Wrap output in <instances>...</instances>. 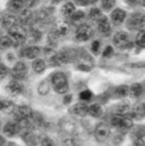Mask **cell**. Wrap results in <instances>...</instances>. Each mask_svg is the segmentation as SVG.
I'll return each instance as SVG.
<instances>
[{
  "instance_id": "obj_1",
  "label": "cell",
  "mask_w": 145,
  "mask_h": 146,
  "mask_svg": "<svg viewBox=\"0 0 145 146\" xmlns=\"http://www.w3.org/2000/svg\"><path fill=\"white\" fill-rule=\"evenodd\" d=\"M51 82H52V86L54 89L55 92L58 93H66L69 89V84H68V80H67V76L63 74V72H54L52 75V78H51Z\"/></svg>"
},
{
  "instance_id": "obj_2",
  "label": "cell",
  "mask_w": 145,
  "mask_h": 146,
  "mask_svg": "<svg viewBox=\"0 0 145 146\" xmlns=\"http://www.w3.org/2000/svg\"><path fill=\"white\" fill-rule=\"evenodd\" d=\"M8 36L12 38L14 44H21L27 38V32L23 29V27H20L17 24V25H15V27H13L12 29L8 30Z\"/></svg>"
},
{
  "instance_id": "obj_3",
  "label": "cell",
  "mask_w": 145,
  "mask_h": 146,
  "mask_svg": "<svg viewBox=\"0 0 145 146\" xmlns=\"http://www.w3.org/2000/svg\"><path fill=\"white\" fill-rule=\"evenodd\" d=\"M112 125L119 129H130L132 127V121L131 119L127 117L126 115L121 114H115L112 117Z\"/></svg>"
},
{
  "instance_id": "obj_4",
  "label": "cell",
  "mask_w": 145,
  "mask_h": 146,
  "mask_svg": "<svg viewBox=\"0 0 145 146\" xmlns=\"http://www.w3.org/2000/svg\"><path fill=\"white\" fill-rule=\"evenodd\" d=\"M110 135H111V130H110V127H108L106 123L97 124V127L94 129V136H96V139L98 141H100V143L106 141L108 138H110Z\"/></svg>"
},
{
  "instance_id": "obj_5",
  "label": "cell",
  "mask_w": 145,
  "mask_h": 146,
  "mask_svg": "<svg viewBox=\"0 0 145 146\" xmlns=\"http://www.w3.org/2000/svg\"><path fill=\"white\" fill-rule=\"evenodd\" d=\"M28 74V67L24 62L19 61L14 64V67L12 68V76L14 77V80H23Z\"/></svg>"
},
{
  "instance_id": "obj_6",
  "label": "cell",
  "mask_w": 145,
  "mask_h": 146,
  "mask_svg": "<svg viewBox=\"0 0 145 146\" xmlns=\"http://www.w3.org/2000/svg\"><path fill=\"white\" fill-rule=\"evenodd\" d=\"M113 42L114 45L119 48H126L130 45V38H129V35L124 31H119L114 35L113 37Z\"/></svg>"
},
{
  "instance_id": "obj_7",
  "label": "cell",
  "mask_w": 145,
  "mask_h": 146,
  "mask_svg": "<svg viewBox=\"0 0 145 146\" xmlns=\"http://www.w3.org/2000/svg\"><path fill=\"white\" fill-rule=\"evenodd\" d=\"M92 36V29L86 25V24H81L78 25L77 30H76V33H75V37L77 40L80 42H86L91 38Z\"/></svg>"
},
{
  "instance_id": "obj_8",
  "label": "cell",
  "mask_w": 145,
  "mask_h": 146,
  "mask_svg": "<svg viewBox=\"0 0 145 146\" xmlns=\"http://www.w3.org/2000/svg\"><path fill=\"white\" fill-rule=\"evenodd\" d=\"M17 23H19V20L13 14H5L1 17V24H3V27L6 28V29H8V30L12 29L13 27L17 25Z\"/></svg>"
},
{
  "instance_id": "obj_9",
  "label": "cell",
  "mask_w": 145,
  "mask_h": 146,
  "mask_svg": "<svg viewBox=\"0 0 145 146\" xmlns=\"http://www.w3.org/2000/svg\"><path fill=\"white\" fill-rule=\"evenodd\" d=\"M32 109L29 106H19L15 109V115L17 119H31L32 117Z\"/></svg>"
},
{
  "instance_id": "obj_10",
  "label": "cell",
  "mask_w": 145,
  "mask_h": 146,
  "mask_svg": "<svg viewBox=\"0 0 145 146\" xmlns=\"http://www.w3.org/2000/svg\"><path fill=\"white\" fill-rule=\"evenodd\" d=\"M98 30L100 33H102L104 36H107L108 33L111 32V23L108 21V19L106 16H101L98 21Z\"/></svg>"
},
{
  "instance_id": "obj_11",
  "label": "cell",
  "mask_w": 145,
  "mask_h": 146,
  "mask_svg": "<svg viewBox=\"0 0 145 146\" xmlns=\"http://www.w3.org/2000/svg\"><path fill=\"white\" fill-rule=\"evenodd\" d=\"M126 16H127V14H126V12L123 11V9H121V8H116V9H114L113 12H112V14H111V20H112V22L114 23V24H121L124 20H126Z\"/></svg>"
},
{
  "instance_id": "obj_12",
  "label": "cell",
  "mask_w": 145,
  "mask_h": 146,
  "mask_svg": "<svg viewBox=\"0 0 145 146\" xmlns=\"http://www.w3.org/2000/svg\"><path fill=\"white\" fill-rule=\"evenodd\" d=\"M7 90L14 94V96H19L23 92V85L19 80H14L12 82H9V84L7 85Z\"/></svg>"
},
{
  "instance_id": "obj_13",
  "label": "cell",
  "mask_w": 145,
  "mask_h": 146,
  "mask_svg": "<svg viewBox=\"0 0 145 146\" xmlns=\"http://www.w3.org/2000/svg\"><path fill=\"white\" fill-rule=\"evenodd\" d=\"M19 131H20V127H19L17 123H14V122H8V123H6V125L4 127V132H5V135H7L8 137L15 136Z\"/></svg>"
},
{
  "instance_id": "obj_14",
  "label": "cell",
  "mask_w": 145,
  "mask_h": 146,
  "mask_svg": "<svg viewBox=\"0 0 145 146\" xmlns=\"http://www.w3.org/2000/svg\"><path fill=\"white\" fill-rule=\"evenodd\" d=\"M39 54H41V48L38 46H29L23 51V55L28 59H36Z\"/></svg>"
},
{
  "instance_id": "obj_15",
  "label": "cell",
  "mask_w": 145,
  "mask_h": 146,
  "mask_svg": "<svg viewBox=\"0 0 145 146\" xmlns=\"http://www.w3.org/2000/svg\"><path fill=\"white\" fill-rule=\"evenodd\" d=\"M88 109H89V107L85 104H76L72 106L71 112L77 116H85L88 114Z\"/></svg>"
},
{
  "instance_id": "obj_16",
  "label": "cell",
  "mask_w": 145,
  "mask_h": 146,
  "mask_svg": "<svg viewBox=\"0 0 145 146\" xmlns=\"http://www.w3.org/2000/svg\"><path fill=\"white\" fill-rule=\"evenodd\" d=\"M25 0H9L7 4V8L11 12H19L24 6Z\"/></svg>"
},
{
  "instance_id": "obj_17",
  "label": "cell",
  "mask_w": 145,
  "mask_h": 146,
  "mask_svg": "<svg viewBox=\"0 0 145 146\" xmlns=\"http://www.w3.org/2000/svg\"><path fill=\"white\" fill-rule=\"evenodd\" d=\"M76 12V8H75V5L72 4L71 1H68L63 5V7L61 8V13L63 16L66 17H70L72 14H74Z\"/></svg>"
},
{
  "instance_id": "obj_18",
  "label": "cell",
  "mask_w": 145,
  "mask_h": 146,
  "mask_svg": "<svg viewBox=\"0 0 145 146\" xmlns=\"http://www.w3.org/2000/svg\"><path fill=\"white\" fill-rule=\"evenodd\" d=\"M102 113H104V109H102V107H101L100 105H98V104L91 105V106L89 107V109H88V114H90V115L93 116V117H100V116L102 115Z\"/></svg>"
},
{
  "instance_id": "obj_19",
  "label": "cell",
  "mask_w": 145,
  "mask_h": 146,
  "mask_svg": "<svg viewBox=\"0 0 145 146\" xmlns=\"http://www.w3.org/2000/svg\"><path fill=\"white\" fill-rule=\"evenodd\" d=\"M32 69L35 72H37V74H41V72H43L45 69H46V63L44 60L42 59H36L33 60L32 62Z\"/></svg>"
},
{
  "instance_id": "obj_20",
  "label": "cell",
  "mask_w": 145,
  "mask_h": 146,
  "mask_svg": "<svg viewBox=\"0 0 145 146\" xmlns=\"http://www.w3.org/2000/svg\"><path fill=\"white\" fill-rule=\"evenodd\" d=\"M132 116L135 119H138V120H140V119H143L145 116V106L143 104H138V105H136L134 107V109H132Z\"/></svg>"
},
{
  "instance_id": "obj_21",
  "label": "cell",
  "mask_w": 145,
  "mask_h": 146,
  "mask_svg": "<svg viewBox=\"0 0 145 146\" xmlns=\"http://www.w3.org/2000/svg\"><path fill=\"white\" fill-rule=\"evenodd\" d=\"M143 86H142V84L140 83H135V84H132L130 88H129V93H130V96L131 97H134V98H138V97H140V94L143 93Z\"/></svg>"
},
{
  "instance_id": "obj_22",
  "label": "cell",
  "mask_w": 145,
  "mask_h": 146,
  "mask_svg": "<svg viewBox=\"0 0 145 146\" xmlns=\"http://www.w3.org/2000/svg\"><path fill=\"white\" fill-rule=\"evenodd\" d=\"M19 21H20L23 25L29 24V23L32 21V13H31L29 9H24V11L21 13V15H20Z\"/></svg>"
},
{
  "instance_id": "obj_23",
  "label": "cell",
  "mask_w": 145,
  "mask_h": 146,
  "mask_svg": "<svg viewBox=\"0 0 145 146\" xmlns=\"http://www.w3.org/2000/svg\"><path fill=\"white\" fill-rule=\"evenodd\" d=\"M13 45H14V43L9 36H3V37L0 38V48L1 50H7V48L12 47Z\"/></svg>"
},
{
  "instance_id": "obj_24",
  "label": "cell",
  "mask_w": 145,
  "mask_h": 146,
  "mask_svg": "<svg viewBox=\"0 0 145 146\" xmlns=\"http://www.w3.org/2000/svg\"><path fill=\"white\" fill-rule=\"evenodd\" d=\"M115 94L119 98H124L129 94V88L127 85H120L119 88L115 89Z\"/></svg>"
},
{
  "instance_id": "obj_25",
  "label": "cell",
  "mask_w": 145,
  "mask_h": 146,
  "mask_svg": "<svg viewBox=\"0 0 145 146\" xmlns=\"http://www.w3.org/2000/svg\"><path fill=\"white\" fill-rule=\"evenodd\" d=\"M131 136L135 137L137 140L142 139L145 136V129H144V127H137V128H135L134 131L131 132Z\"/></svg>"
},
{
  "instance_id": "obj_26",
  "label": "cell",
  "mask_w": 145,
  "mask_h": 146,
  "mask_svg": "<svg viewBox=\"0 0 145 146\" xmlns=\"http://www.w3.org/2000/svg\"><path fill=\"white\" fill-rule=\"evenodd\" d=\"M68 30H69V28H68V25H67L66 23H60V24L57 27V29H55L54 32H55L58 36H65V35H67Z\"/></svg>"
},
{
  "instance_id": "obj_27",
  "label": "cell",
  "mask_w": 145,
  "mask_h": 146,
  "mask_svg": "<svg viewBox=\"0 0 145 146\" xmlns=\"http://www.w3.org/2000/svg\"><path fill=\"white\" fill-rule=\"evenodd\" d=\"M84 13L83 12H80V11H76L74 14H72L71 16H70V19H71V21L74 22V23H80L81 21H83V19H84Z\"/></svg>"
},
{
  "instance_id": "obj_28",
  "label": "cell",
  "mask_w": 145,
  "mask_h": 146,
  "mask_svg": "<svg viewBox=\"0 0 145 146\" xmlns=\"http://www.w3.org/2000/svg\"><path fill=\"white\" fill-rule=\"evenodd\" d=\"M136 43H137L138 46H140V47H145V30H142V31L137 35Z\"/></svg>"
},
{
  "instance_id": "obj_29",
  "label": "cell",
  "mask_w": 145,
  "mask_h": 146,
  "mask_svg": "<svg viewBox=\"0 0 145 146\" xmlns=\"http://www.w3.org/2000/svg\"><path fill=\"white\" fill-rule=\"evenodd\" d=\"M115 0H101V7L105 11H110L114 7Z\"/></svg>"
},
{
  "instance_id": "obj_30",
  "label": "cell",
  "mask_w": 145,
  "mask_h": 146,
  "mask_svg": "<svg viewBox=\"0 0 145 146\" xmlns=\"http://www.w3.org/2000/svg\"><path fill=\"white\" fill-rule=\"evenodd\" d=\"M128 111H129V105H127V104H122V105H120V106H118L116 107V114H121V115H126L127 113H128Z\"/></svg>"
},
{
  "instance_id": "obj_31",
  "label": "cell",
  "mask_w": 145,
  "mask_h": 146,
  "mask_svg": "<svg viewBox=\"0 0 145 146\" xmlns=\"http://www.w3.org/2000/svg\"><path fill=\"white\" fill-rule=\"evenodd\" d=\"M89 16H90V19L93 20V21H98V20L101 17V13H100V11H99L98 8H93V9L90 11Z\"/></svg>"
},
{
  "instance_id": "obj_32",
  "label": "cell",
  "mask_w": 145,
  "mask_h": 146,
  "mask_svg": "<svg viewBox=\"0 0 145 146\" xmlns=\"http://www.w3.org/2000/svg\"><path fill=\"white\" fill-rule=\"evenodd\" d=\"M91 97H92V92L91 91H89V90H84V91H82L81 93H80V98L82 99V100H90L91 99Z\"/></svg>"
},
{
  "instance_id": "obj_33",
  "label": "cell",
  "mask_w": 145,
  "mask_h": 146,
  "mask_svg": "<svg viewBox=\"0 0 145 146\" xmlns=\"http://www.w3.org/2000/svg\"><path fill=\"white\" fill-rule=\"evenodd\" d=\"M7 74H8L7 67H6L4 63L0 62V78H5V77L7 76Z\"/></svg>"
},
{
  "instance_id": "obj_34",
  "label": "cell",
  "mask_w": 145,
  "mask_h": 146,
  "mask_svg": "<svg viewBox=\"0 0 145 146\" xmlns=\"http://www.w3.org/2000/svg\"><path fill=\"white\" fill-rule=\"evenodd\" d=\"M38 91H39L41 94H46L49 92V85H47V83L46 82H42L41 85H39V88H38Z\"/></svg>"
},
{
  "instance_id": "obj_35",
  "label": "cell",
  "mask_w": 145,
  "mask_h": 146,
  "mask_svg": "<svg viewBox=\"0 0 145 146\" xmlns=\"http://www.w3.org/2000/svg\"><path fill=\"white\" fill-rule=\"evenodd\" d=\"M112 54H113V48H112L111 46H107V47L105 48V51L102 52V56H105V58L110 56V55H112Z\"/></svg>"
},
{
  "instance_id": "obj_36",
  "label": "cell",
  "mask_w": 145,
  "mask_h": 146,
  "mask_svg": "<svg viewBox=\"0 0 145 146\" xmlns=\"http://www.w3.org/2000/svg\"><path fill=\"white\" fill-rule=\"evenodd\" d=\"M92 52H94V53H98V51H99V48H100V42H98V40H94L93 43H92Z\"/></svg>"
},
{
  "instance_id": "obj_37",
  "label": "cell",
  "mask_w": 145,
  "mask_h": 146,
  "mask_svg": "<svg viewBox=\"0 0 145 146\" xmlns=\"http://www.w3.org/2000/svg\"><path fill=\"white\" fill-rule=\"evenodd\" d=\"M138 29H140V30H145V14H142V16H140Z\"/></svg>"
},
{
  "instance_id": "obj_38",
  "label": "cell",
  "mask_w": 145,
  "mask_h": 146,
  "mask_svg": "<svg viewBox=\"0 0 145 146\" xmlns=\"http://www.w3.org/2000/svg\"><path fill=\"white\" fill-rule=\"evenodd\" d=\"M31 36H32V38H33V40H39L41 39V32L38 31V30H33L32 32H31Z\"/></svg>"
},
{
  "instance_id": "obj_39",
  "label": "cell",
  "mask_w": 145,
  "mask_h": 146,
  "mask_svg": "<svg viewBox=\"0 0 145 146\" xmlns=\"http://www.w3.org/2000/svg\"><path fill=\"white\" fill-rule=\"evenodd\" d=\"M74 1H75V4H77L78 6H86L88 4H90L89 0H74Z\"/></svg>"
},
{
  "instance_id": "obj_40",
  "label": "cell",
  "mask_w": 145,
  "mask_h": 146,
  "mask_svg": "<svg viewBox=\"0 0 145 146\" xmlns=\"http://www.w3.org/2000/svg\"><path fill=\"white\" fill-rule=\"evenodd\" d=\"M42 144H43V145H53V141L50 140L49 138H45V139L42 141Z\"/></svg>"
},
{
  "instance_id": "obj_41",
  "label": "cell",
  "mask_w": 145,
  "mask_h": 146,
  "mask_svg": "<svg viewBox=\"0 0 145 146\" xmlns=\"http://www.w3.org/2000/svg\"><path fill=\"white\" fill-rule=\"evenodd\" d=\"M5 144H6L5 138H4L3 136H0V146H1V145H5Z\"/></svg>"
},
{
  "instance_id": "obj_42",
  "label": "cell",
  "mask_w": 145,
  "mask_h": 146,
  "mask_svg": "<svg viewBox=\"0 0 145 146\" xmlns=\"http://www.w3.org/2000/svg\"><path fill=\"white\" fill-rule=\"evenodd\" d=\"M97 1H98V0H89V3H91V4H94Z\"/></svg>"
},
{
  "instance_id": "obj_43",
  "label": "cell",
  "mask_w": 145,
  "mask_h": 146,
  "mask_svg": "<svg viewBox=\"0 0 145 146\" xmlns=\"http://www.w3.org/2000/svg\"><path fill=\"white\" fill-rule=\"evenodd\" d=\"M54 3H60V1H62V0H53Z\"/></svg>"
},
{
  "instance_id": "obj_44",
  "label": "cell",
  "mask_w": 145,
  "mask_h": 146,
  "mask_svg": "<svg viewBox=\"0 0 145 146\" xmlns=\"http://www.w3.org/2000/svg\"><path fill=\"white\" fill-rule=\"evenodd\" d=\"M128 1H130V3H135L136 0H128Z\"/></svg>"
},
{
  "instance_id": "obj_45",
  "label": "cell",
  "mask_w": 145,
  "mask_h": 146,
  "mask_svg": "<svg viewBox=\"0 0 145 146\" xmlns=\"http://www.w3.org/2000/svg\"><path fill=\"white\" fill-rule=\"evenodd\" d=\"M3 37V36H1V30H0V38H1Z\"/></svg>"
},
{
  "instance_id": "obj_46",
  "label": "cell",
  "mask_w": 145,
  "mask_h": 146,
  "mask_svg": "<svg viewBox=\"0 0 145 146\" xmlns=\"http://www.w3.org/2000/svg\"><path fill=\"white\" fill-rule=\"evenodd\" d=\"M144 91H145V86H144Z\"/></svg>"
},
{
  "instance_id": "obj_47",
  "label": "cell",
  "mask_w": 145,
  "mask_h": 146,
  "mask_svg": "<svg viewBox=\"0 0 145 146\" xmlns=\"http://www.w3.org/2000/svg\"><path fill=\"white\" fill-rule=\"evenodd\" d=\"M144 3H145V0H144Z\"/></svg>"
}]
</instances>
